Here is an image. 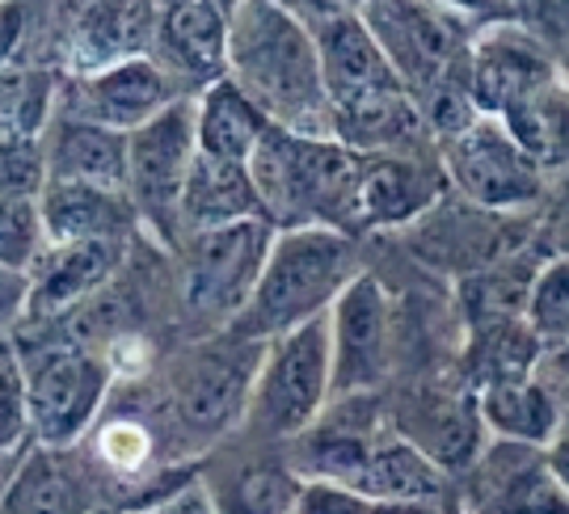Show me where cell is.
Returning a JSON list of instances; mask_svg holds the SVG:
<instances>
[{
    "mask_svg": "<svg viewBox=\"0 0 569 514\" xmlns=\"http://www.w3.org/2000/svg\"><path fill=\"white\" fill-rule=\"evenodd\" d=\"M296 13L321 56L333 140L359 157L418 152L427 135L422 105L367 30L359 4H305Z\"/></svg>",
    "mask_w": 569,
    "mask_h": 514,
    "instance_id": "1",
    "label": "cell"
},
{
    "mask_svg": "<svg viewBox=\"0 0 569 514\" xmlns=\"http://www.w3.org/2000/svg\"><path fill=\"white\" fill-rule=\"evenodd\" d=\"M228 81L274 127L333 140L321 56L291 4H266V0L232 4Z\"/></svg>",
    "mask_w": 569,
    "mask_h": 514,
    "instance_id": "2",
    "label": "cell"
},
{
    "mask_svg": "<svg viewBox=\"0 0 569 514\" xmlns=\"http://www.w3.org/2000/svg\"><path fill=\"white\" fill-rule=\"evenodd\" d=\"M249 178L274 232L329 228L342 236L363 232V157L338 140L296 135L270 127L249 157Z\"/></svg>",
    "mask_w": 569,
    "mask_h": 514,
    "instance_id": "3",
    "label": "cell"
},
{
    "mask_svg": "<svg viewBox=\"0 0 569 514\" xmlns=\"http://www.w3.org/2000/svg\"><path fill=\"white\" fill-rule=\"evenodd\" d=\"M355 236L329 228H291L274 232V245L262 266L249 309L232 321L241 342H274L317 316H329L350 283H355Z\"/></svg>",
    "mask_w": 569,
    "mask_h": 514,
    "instance_id": "4",
    "label": "cell"
},
{
    "mask_svg": "<svg viewBox=\"0 0 569 514\" xmlns=\"http://www.w3.org/2000/svg\"><path fill=\"white\" fill-rule=\"evenodd\" d=\"M333 396V337L329 316L266 342L249 396V426L270 439H300L317 426Z\"/></svg>",
    "mask_w": 569,
    "mask_h": 514,
    "instance_id": "5",
    "label": "cell"
},
{
    "mask_svg": "<svg viewBox=\"0 0 569 514\" xmlns=\"http://www.w3.org/2000/svg\"><path fill=\"white\" fill-rule=\"evenodd\" d=\"M439 165L448 185L472 211L486 215H528L549 199V173L531 161L498 119H477L448 144H439Z\"/></svg>",
    "mask_w": 569,
    "mask_h": 514,
    "instance_id": "6",
    "label": "cell"
},
{
    "mask_svg": "<svg viewBox=\"0 0 569 514\" xmlns=\"http://www.w3.org/2000/svg\"><path fill=\"white\" fill-rule=\"evenodd\" d=\"M465 77L472 105L486 119L510 123L515 114H523L531 102H540L552 84L561 81V63L549 42L536 30H528L519 9H502L468 42Z\"/></svg>",
    "mask_w": 569,
    "mask_h": 514,
    "instance_id": "7",
    "label": "cell"
},
{
    "mask_svg": "<svg viewBox=\"0 0 569 514\" xmlns=\"http://www.w3.org/2000/svg\"><path fill=\"white\" fill-rule=\"evenodd\" d=\"M359 13L418 102L465 63L468 42L486 26L460 4H359Z\"/></svg>",
    "mask_w": 569,
    "mask_h": 514,
    "instance_id": "8",
    "label": "cell"
},
{
    "mask_svg": "<svg viewBox=\"0 0 569 514\" xmlns=\"http://www.w3.org/2000/svg\"><path fill=\"white\" fill-rule=\"evenodd\" d=\"M21 367H26V413L39 447L51 452L72 447L102 410L114 375L110 359H98L77 342H51L26 354Z\"/></svg>",
    "mask_w": 569,
    "mask_h": 514,
    "instance_id": "9",
    "label": "cell"
},
{
    "mask_svg": "<svg viewBox=\"0 0 569 514\" xmlns=\"http://www.w3.org/2000/svg\"><path fill=\"white\" fill-rule=\"evenodd\" d=\"M199 157V102L182 98L161 119L127 135V199L136 215L161 232L164 241H182V194Z\"/></svg>",
    "mask_w": 569,
    "mask_h": 514,
    "instance_id": "10",
    "label": "cell"
},
{
    "mask_svg": "<svg viewBox=\"0 0 569 514\" xmlns=\"http://www.w3.org/2000/svg\"><path fill=\"white\" fill-rule=\"evenodd\" d=\"M274 245L266 220H244L216 232H194L182 241V300L203 321H237L262 279Z\"/></svg>",
    "mask_w": 569,
    "mask_h": 514,
    "instance_id": "11",
    "label": "cell"
},
{
    "mask_svg": "<svg viewBox=\"0 0 569 514\" xmlns=\"http://www.w3.org/2000/svg\"><path fill=\"white\" fill-rule=\"evenodd\" d=\"M388 291L376 274L359 270L355 283L329 309V337H333V392L359 396L376 389L388 371Z\"/></svg>",
    "mask_w": 569,
    "mask_h": 514,
    "instance_id": "12",
    "label": "cell"
},
{
    "mask_svg": "<svg viewBox=\"0 0 569 514\" xmlns=\"http://www.w3.org/2000/svg\"><path fill=\"white\" fill-rule=\"evenodd\" d=\"M182 98H194V93H182L161 63L148 56V60L119 63L110 72L72 81V89L63 93V102H68L63 119H81V123H98L119 135H131L152 119H161L164 110Z\"/></svg>",
    "mask_w": 569,
    "mask_h": 514,
    "instance_id": "13",
    "label": "cell"
},
{
    "mask_svg": "<svg viewBox=\"0 0 569 514\" xmlns=\"http://www.w3.org/2000/svg\"><path fill=\"white\" fill-rule=\"evenodd\" d=\"M468 514H569V494L549 473L545 447L498 443L477 455L465 485Z\"/></svg>",
    "mask_w": 569,
    "mask_h": 514,
    "instance_id": "14",
    "label": "cell"
},
{
    "mask_svg": "<svg viewBox=\"0 0 569 514\" xmlns=\"http://www.w3.org/2000/svg\"><path fill=\"white\" fill-rule=\"evenodd\" d=\"M228 34H232V4L216 0H173L161 4L152 60L169 72V81L194 84L207 93L211 84L228 81Z\"/></svg>",
    "mask_w": 569,
    "mask_h": 514,
    "instance_id": "15",
    "label": "cell"
},
{
    "mask_svg": "<svg viewBox=\"0 0 569 514\" xmlns=\"http://www.w3.org/2000/svg\"><path fill=\"white\" fill-rule=\"evenodd\" d=\"M157 21H161V4H148V0H106V4L72 9L63 56L72 63L77 81L110 72L119 63L148 60L157 47Z\"/></svg>",
    "mask_w": 569,
    "mask_h": 514,
    "instance_id": "16",
    "label": "cell"
},
{
    "mask_svg": "<svg viewBox=\"0 0 569 514\" xmlns=\"http://www.w3.org/2000/svg\"><path fill=\"white\" fill-rule=\"evenodd\" d=\"M397 434L409 439L418 452L435 460L443 473L451 468H472L477 455L489 447V431L477 410V389L472 392H409L406 410L397 413Z\"/></svg>",
    "mask_w": 569,
    "mask_h": 514,
    "instance_id": "17",
    "label": "cell"
},
{
    "mask_svg": "<svg viewBox=\"0 0 569 514\" xmlns=\"http://www.w3.org/2000/svg\"><path fill=\"white\" fill-rule=\"evenodd\" d=\"M262 354L244 359V350H203L178 375V389H173L178 417L199 434L228 431L237 417L249 413V396H253V380H258V367H262Z\"/></svg>",
    "mask_w": 569,
    "mask_h": 514,
    "instance_id": "18",
    "label": "cell"
},
{
    "mask_svg": "<svg viewBox=\"0 0 569 514\" xmlns=\"http://www.w3.org/2000/svg\"><path fill=\"white\" fill-rule=\"evenodd\" d=\"M448 173L439 161L418 152L363 157V232L367 228H409L422 224L430 211L443 206Z\"/></svg>",
    "mask_w": 569,
    "mask_h": 514,
    "instance_id": "19",
    "label": "cell"
},
{
    "mask_svg": "<svg viewBox=\"0 0 569 514\" xmlns=\"http://www.w3.org/2000/svg\"><path fill=\"white\" fill-rule=\"evenodd\" d=\"M122 241H77V245H47L39 266L30 270V316H60L77 309L84 295L102 288L119 270Z\"/></svg>",
    "mask_w": 569,
    "mask_h": 514,
    "instance_id": "20",
    "label": "cell"
},
{
    "mask_svg": "<svg viewBox=\"0 0 569 514\" xmlns=\"http://www.w3.org/2000/svg\"><path fill=\"white\" fill-rule=\"evenodd\" d=\"M42 144H47V182H77L127 194V135L60 114Z\"/></svg>",
    "mask_w": 569,
    "mask_h": 514,
    "instance_id": "21",
    "label": "cell"
},
{
    "mask_svg": "<svg viewBox=\"0 0 569 514\" xmlns=\"http://www.w3.org/2000/svg\"><path fill=\"white\" fill-rule=\"evenodd\" d=\"M244 220H266L249 165H232V161L199 152L182 194V220H178L182 241L194 232H216V228H232Z\"/></svg>",
    "mask_w": 569,
    "mask_h": 514,
    "instance_id": "22",
    "label": "cell"
},
{
    "mask_svg": "<svg viewBox=\"0 0 569 514\" xmlns=\"http://www.w3.org/2000/svg\"><path fill=\"white\" fill-rule=\"evenodd\" d=\"M47 245H77V241H122L127 224H136V206L127 194H110L98 185L47 182L39 194Z\"/></svg>",
    "mask_w": 569,
    "mask_h": 514,
    "instance_id": "23",
    "label": "cell"
},
{
    "mask_svg": "<svg viewBox=\"0 0 569 514\" xmlns=\"http://www.w3.org/2000/svg\"><path fill=\"white\" fill-rule=\"evenodd\" d=\"M477 410L486 422L489 439L519 443V447H549L552 434L561 431L566 413L540 375L528 380H498L477 389Z\"/></svg>",
    "mask_w": 569,
    "mask_h": 514,
    "instance_id": "24",
    "label": "cell"
},
{
    "mask_svg": "<svg viewBox=\"0 0 569 514\" xmlns=\"http://www.w3.org/2000/svg\"><path fill=\"white\" fill-rule=\"evenodd\" d=\"M443 485H448V473L397 431L376 439L363 473L355 481V490L371 502H435V506Z\"/></svg>",
    "mask_w": 569,
    "mask_h": 514,
    "instance_id": "25",
    "label": "cell"
},
{
    "mask_svg": "<svg viewBox=\"0 0 569 514\" xmlns=\"http://www.w3.org/2000/svg\"><path fill=\"white\" fill-rule=\"evenodd\" d=\"M0 514H93L84 481L51 447H30L4 481Z\"/></svg>",
    "mask_w": 569,
    "mask_h": 514,
    "instance_id": "26",
    "label": "cell"
},
{
    "mask_svg": "<svg viewBox=\"0 0 569 514\" xmlns=\"http://www.w3.org/2000/svg\"><path fill=\"white\" fill-rule=\"evenodd\" d=\"M194 102H199V152L232 161V165H249L262 135L274 127L232 81L194 93Z\"/></svg>",
    "mask_w": 569,
    "mask_h": 514,
    "instance_id": "27",
    "label": "cell"
},
{
    "mask_svg": "<svg viewBox=\"0 0 569 514\" xmlns=\"http://www.w3.org/2000/svg\"><path fill=\"white\" fill-rule=\"evenodd\" d=\"M60 102L56 72L13 63L0 72V140H47Z\"/></svg>",
    "mask_w": 569,
    "mask_h": 514,
    "instance_id": "28",
    "label": "cell"
},
{
    "mask_svg": "<svg viewBox=\"0 0 569 514\" xmlns=\"http://www.w3.org/2000/svg\"><path fill=\"white\" fill-rule=\"evenodd\" d=\"M523 321L545 350L569 342V253H552L545 266H536Z\"/></svg>",
    "mask_w": 569,
    "mask_h": 514,
    "instance_id": "29",
    "label": "cell"
},
{
    "mask_svg": "<svg viewBox=\"0 0 569 514\" xmlns=\"http://www.w3.org/2000/svg\"><path fill=\"white\" fill-rule=\"evenodd\" d=\"M42 253H47V228L39 199H0V270L30 279Z\"/></svg>",
    "mask_w": 569,
    "mask_h": 514,
    "instance_id": "30",
    "label": "cell"
},
{
    "mask_svg": "<svg viewBox=\"0 0 569 514\" xmlns=\"http://www.w3.org/2000/svg\"><path fill=\"white\" fill-rule=\"evenodd\" d=\"M300 494H305V476L291 468H249L237 481L232 494V514H296L300 511Z\"/></svg>",
    "mask_w": 569,
    "mask_h": 514,
    "instance_id": "31",
    "label": "cell"
},
{
    "mask_svg": "<svg viewBox=\"0 0 569 514\" xmlns=\"http://www.w3.org/2000/svg\"><path fill=\"white\" fill-rule=\"evenodd\" d=\"M47 190V144L0 140V199H39Z\"/></svg>",
    "mask_w": 569,
    "mask_h": 514,
    "instance_id": "32",
    "label": "cell"
},
{
    "mask_svg": "<svg viewBox=\"0 0 569 514\" xmlns=\"http://www.w3.org/2000/svg\"><path fill=\"white\" fill-rule=\"evenodd\" d=\"M98 452H102V460L110 468L136 473L143 460H148V452H152V439L136 422H110L102 431V439H98Z\"/></svg>",
    "mask_w": 569,
    "mask_h": 514,
    "instance_id": "33",
    "label": "cell"
},
{
    "mask_svg": "<svg viewBox=\"0 0 569 514\" xmlns=\"http://www.w3.org/2000/svg\"><path fill=\"white\" fill-rule=\"evenodd\" d=\"M296 514H376V502L359 490H346L338 481H305Z\"/></svg>",
    "mask_w": 569,
    "mask_h": 514,
    "instance_id": "34",
    "label": "cell"
},
{
    "mask_svg": "<svg viewBox=\"0 0 569 514\" xmlns=\"http://www.w3.org/2000/svg\"><path fill=\"white\" fill-rule=\"evenodd\" d=\"M131 514H220V511H216V502H211V494H207L199 481H186V485L152 497V502H140Z\"/></svg>",
    "mask_w": 569,
    "mask_h": 514,
    "instance_id": "35",
    "label": "cell"
},
{
    "mask_svg": "<svg viewBox=\"0 0 569 514\" xmlns=\"http://www.w3.org/2000/svg\"><path fill=\"white\" fill-rule=\"evenodd\" d=\"M26 304H30V279L13 274V270H0V337L26 312Z\"/></svg>",
    "mask_w": 569,
    "mask_h": 514,
    "instance_id": "36",
    "label": "cell"
},
{
    "mask_svg": "<svg viewBox=\"0 0 569 514\" xmlns=\"http://www.w3.org/2000/svg\"><path fill=\"white\" fill-rule=\"evenodd\" d=\"M536 375L549 384V392L557 396L561 413L569 417V342L566 346H557V350H545V359H540Z\"/></svg>",
    "mask_w": 569,
    "mask_h": 514,
    "instance_id": "37",
    "label": "cell"
},
{
    "mask_svg": "<svg viewBox=\"0 0 569 514\" xmlns=\"http://www.w3.org/2000/svg\"><path fill=\"white\" fill-rule=\"evenodd\" d=\"M26 18H30L26 4H0V72L13 68V56L26 39Z\"/></svg>",
    "mask_w": 569,
    "mask_h": 514,
    "instance_id": "38",
    "label": "cell"
},
{
    "mask_svg": "<svg viewBox=\"0 0 569 514\" xmlns=\"http://www.w3.org/2000/svg\"><path fill=\"white\" fill-rule=\"evenodd\" d=\"M545 460H549V473L557 476V485L569 494V417L561 422V431L552 434L549 447H545Z\"/></svg>",
    "mask_w": 569,
    "mask_h": 514,
    "instance_id": "39",
    "label": "cell"
},
{
    "mask_svg": "<svg viewBox=\"0 0 569 514\" xmlns=\"http://www.w3.org/2000/svg\"><path fill=\"white\" fill-rule=\"evenodd\" d=\"M557 185V194H552V224H557V236L566 241V253H569V165L552 178Z\"/></svg>",
    "mask_w": 569,
    "mask_h": 514,
    "instance_id": "40",
    "label": "cell"
},
{
    "mask_svg": "<svg viewBox=\"0 0 569 514\" xmlns=\"http://www.w3.org/2000/svg\"><path fill=\"white\" fill-rule=\"evenodd\" d=\"M557 63H561V77H566V84H569V39L557 47Z\"/></svg>",
    "mask_w": 569,
    "mask_h": 514,
    "instance_id": "41",
    "label": "cell"
},
{
    "mask_svg": "<svg viewBox=\"0 0 569 514\" xmlns=\"http://www.w3.org/2000/svg\"><path fill=\"white\" fill-rule=\"evenodd\" d=\"M0 494H4V481H0Z\"/></svg>",
    "mask_w": 569,
    "mask_h": 514,
    "instance_id": "42",
    "label": "cell"
}]
</instances>
